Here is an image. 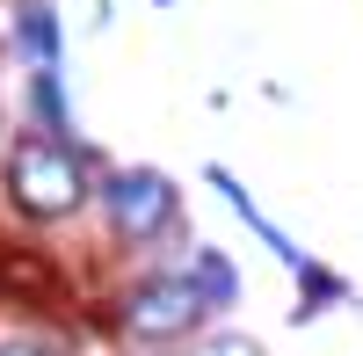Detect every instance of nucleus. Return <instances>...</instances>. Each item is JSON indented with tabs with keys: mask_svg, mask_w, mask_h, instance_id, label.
<instances>
[{
	"mask_svg": "<svg viewBox=\"0 0 363 356\" xmlns=\"http://www.w3.org/2000/svg\"><path fill=\"white\" fill-rule=\"evenodd\" d=\"M8 196L22 204L29 218H58L87 196V174H80V153L58 138H22L15 160H8Z\"/></svg>",
	"mask_w": 363,
	"mask_h": 356,
	"instance_id": "f257e3e1",
	"label": "nucleus"
},
{
	"mask_svg": "<svg viewBox=\"0 0 363 356\" xmlns=\"http://www.w3.org/2000/svg\"><path fill=\"white\" fill-rule=\"evenodd\" d=\"M203 320V299H196V284L189 277H160V284H138L131 299H124V328L138 342H167V335H189Z\"/></svg>",
	"mask_w": 363,
	"mask_h": 356,
	"instance_id": "f03ea898",
	"label": "nucleus"
},
{
	"mask_svg": "<svg viewBox=\"0 0 363 356\" xmlns=\"http://www.w3.org/2000/svg\"><path fill=\"white\" fill-rule=\"evenodd\" d=\"M174 218V182L153 167H131L109 182V226L124 233V240H153V233Z\"/></svg>",
	"mask_w": 363,
	"mask_h": 356,
	"instance_id": "7ed1b4c3",
	"label": "nucleus"
},
{
	"mask_svg": "<svg viewBox=\"0 0 363 356\" xmlns=\"http://www.w3.org/2000/svg\"><path fill=\"white\" fill-rule=\"evenodd\" d=\"M22 51H29L37 73L58 66V22H51V8H22Z\"/></svg>",
	"mask_w": 363,
	"mask_h": 356,
	"instance_id": "20e7f679",
	"label": "nucleus"
},
{
	"mask_svg": "<svg viewBox=\"0 0 363 356\" xmlns=\"http://www.w3.org/2000/svg\"><path fill=\"white\" fill-rule=\"evenodd\" d=\"M189 284H196L203 306H233V269H225L218 255H196V262H189Z\"/></svg>",
	"mask_w": 363,
	"mask_h": 356,
	"instance_id": "39448f33",
	"label": "nucleus"
},
{
	"mask_svg": "<svg viewBox=\"0 0 363 356\" xmlns=\"http://www.w3.org/2000/svg\"><path fill=\"white\" fill-rule=\"evenodd\" d=\"M37 116H44L51 131H66V102H58V80L51 73H37Z\"/></svg>",
	"mask_w": 363,
	"mask_h": 356,
	"instance_id": "423d86ee",
	"label": "nucleus"
},
{
	"mask_svg": "<svg viewBox=\"0 0 363 356\" xmlns=\"http://www.w3.org/2000/svg\"><path fill=\"white\" fill-rule=\"evenodd\" d=\"M203 356H262V349H255V342H211Z\"/></svg>",
	"mask_w": 363,
	"mask_h": 356,
	"instance_id": "0eeeda50",
	"label": "nucleus"
},
{
	"mask_svg": "<svg viewBox=\"0 0 363 356\" xmlns=\"http://www.w3.org/2000/svg\"><path fill=\"white\" fill-rule=\"evenodd\" d=\"M0 356H44V349H15V342H8V349H0Z\"/></svg>",
	"mask_w": 363,
	"mask_h": 356,
	"instance_id": "6e6552de",
	"label": "nucleus"
}]
</instances>
